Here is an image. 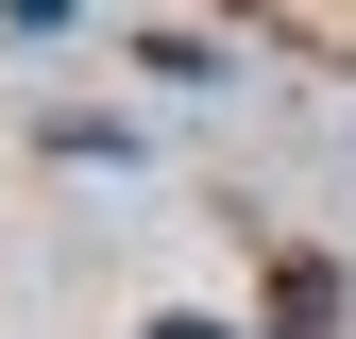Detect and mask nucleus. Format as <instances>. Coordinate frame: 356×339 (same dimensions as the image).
<instances>
[{
	"instance_id": "nucleus-1",
	"label": "nucleus",
	"mask_w": 356,
	"mask_h": 339,
	"mask_svg": "<svg viewBox=\"0 0 356 339\" xmlns=\"http://www.w3.org/2000/svg\"><path fill=\"white\" fill-rule=\"evenodd\" d=\"M272 339H339V254H272Z\"/></svg>"
},
{
	"instance_id": "nucleus-2",
	"label": "nucleus",
	"mask_w": 356,
	"mask_h": 339,
	"mask_svg": "<svg viewBox=\"0 0 356 339\" xmlns=\"http://www.w3.org/2000/svg\"><path fill=\"white\" fill-rule=\"evenodd\" d=\"M272 34H289V51H323V68H356V0H289Z\"/></svg>"
},
{
	"instance_id": "nucleus-3",
	"label": "nucleus",
	"mask_w": 356,
	"mask_h": 339,
	"mask_svg": "<svg viewBox=\"0 0 356 339\" xmlns=\"http://www.w3.org/2000/svg\"><path fill=\"white\" fill-rule=\"evenodd\" d=\"M136 339H220V322H136Z\"/></svg>"
}]
</instances>
